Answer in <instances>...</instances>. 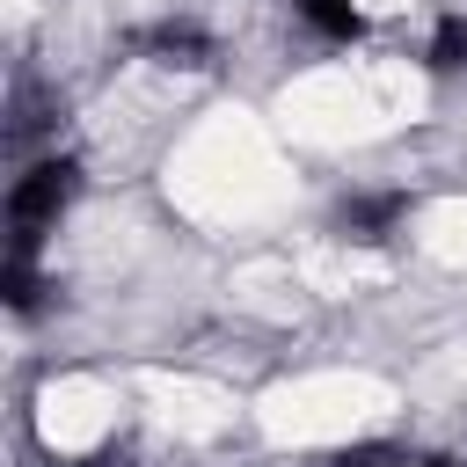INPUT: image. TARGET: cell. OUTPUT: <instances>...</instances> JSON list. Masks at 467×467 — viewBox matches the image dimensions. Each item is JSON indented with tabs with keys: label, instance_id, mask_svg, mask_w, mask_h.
I'll list each match as a JSON object with an SVG mask.
<instances>
[{
	"label": "cell",
	"instance_id": "obj_1",
	"mask_svg": "<svg viewBox=\"0 0 467 467\" xmlns=\"http://www.w3.org/2000/svg\"><path fill=\"white\" fill-rule=\"evenodd\" d=\"M66 197H73V168L66 161H44V168H29L22 182H15V197H7V226H15V255H29V241L66 212Z\"/></svg>",
	"mask_w": 467,
	"mask_h": 467
},
{
	"label": "cell",
	"instance_id": "obj_2",
	"mask_svg": "<svg viewBox=\"0 0 467 467\" xmlns=\"http://www.w3.org/2000/svg\"><path fill=\"white\" fill-rule=\"evenodd\" d=\"M299 15H306V29H321V36H336V44H350V36L365 29L350 0H299Z\"/></svg>",
	"mask_w": 467,
	"mask_h": 467
},
{
	"label": "cell",
	"instance_id": "obj_3",
	"mask_svg": "<svg viewBox=\"0 0 467 467\" xmlns=\"http://www.w3.org/2000/svg\"><path fill=\"white\" fill-rule=\"evenodd\" d=\"M431 66H445V73L467 66V15H445V22H438V36H431Z\"/></svg>",
	"mask_w": 467,
	"mask_h": 467
}]
</instances>
